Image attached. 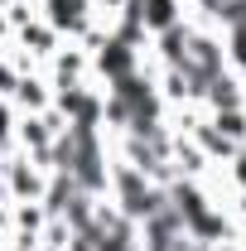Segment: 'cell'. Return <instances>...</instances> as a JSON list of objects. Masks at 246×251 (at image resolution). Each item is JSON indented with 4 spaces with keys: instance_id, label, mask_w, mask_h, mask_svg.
<instances>
[{
    "instance_id": "7a4b0ae2",
    "label": "cell",
    "mask_w": 246,
    "mask_h": 251,
    "mask_svg": "<svg viewBox=\"0 0 246 251\" xmlns=\"http://www.w3.org/2000/svg\"><path fill=\"white\" fill-rule=\"evenodd\" d=\"M92 63L106 73V87H111V82H121V77H130V73H140V53H135V49H125L121 39H106V44L97 49Z\"/></svg>"
},
{
    "instance_id": "5b68a950",
    "label": "cell",
    "mask_w": 246,
    "mask_h": 251,
    "mask_svg": "<svg viewBox=\"0 0 246 251\" xmlns=\"http://www.w3.org/2000/svg\"><path fill=\"white\" fill-rule=\"evenodd\" d=\"M97 5H106V10H121L125 0H97Z\"/></svg>"
},
{
    "instance_id": "3957f363",
    "label": "cell",
    "mask_w": 246,
    "mask_h": 251,
    "mask_svg": "<svg viewBox=\"0 0 246 251\" xmlns=\"http://www.w3.org/2000/svg\"><path fill=\"white\" fill-rule=\"evenodd\" d=\"M10 97H15V101H20V106H25L29 116H39V111L49 106V92H44V82H39V77H20Z\"/></svg>"
},
{
    "instance_id": "6da1fadb",
    "label": "cell",
    "mask_w": 246,
    "mask_h": 251,
    "mask_svg": "<svg viewBox=\"0 0 246 251\" xmlns=\"http://www.w3.org/2000/svg\"><path fill=\"white\" fill-rule=\"evenodd\" d=\"M125 15H135V20H140V29L150 34H164V29H174V25H179V20H184V15H179V0H125L121 5Z\"/></svg>"
},
{
    "instance_id": "277c9868",
    "label": "cell",
    "mask_w": 246,
    "mask_h": 251,
    "mask_svg": "<svg viewBox=\"0 0 246 251\" xmlns=\"http://www.w3.org/2000/svg\"><path fill=\"white\" fill-rule=\"evenodd\" d=\"M15 135V106H10V97H0V145Z\"/></svg>"
}]
</instances>
